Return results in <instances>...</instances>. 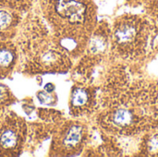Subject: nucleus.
I'll return each instance as SVG.
<instances>
[{
  "label": "nucleus",
  "instance_id": "1",
  "mask_svg": "<svg viewBox=\"0 0 158 157\" xmlns=\"http://www.w3.org/2000/svg\"><path fill=\"white\" fill-rule=\"evenodd\" d=\"M147 37L144 24L136 19H122L114 29L115 46L125 56H137L145 47Z\"/></svg>",
  "mask_w": 158,
  "mask_h": 157
},
{
  "label": "nucleus",
  "instance_id": "7",
  "mask_svg": "<svg viewBox=\"0 0 158 157\" xmlns=\"http://www.w3.org/2000/svg\"><path fill=\"white\" fill-rule=\"evenodd\" d=\"M11 18L6 11H0V29H4L8 26Z\"/></svg>",
  "mask_w": 158,
  "mask_h": 157
},
{
  "label": "nucleus",
  "instance_id": "5",
  "mask_svg": "<svg viewBox=\"0 0 158 157\" xmlns=\"http://www.w3.org/2000/svg\"><path fill=\"white\" fill-rule=\"evenodd\" d=\"M88 102V94L82 89H77L72 95V104L75 106H82Z\"/></svg>",
  "mask_w": 158,
  "mask_h": 157
},
{
  "label": "nucleus",
  "instance_id": "2",
  "mask_svg": "<svg viewBox=\"0 0 158 157\" xmlns=\"http://www.w3.org/2000/svg\"><path fill=\"white\" fill-rule=\"evenodd\" d=\"M140 117L133 108L118 107L115 108L108 115V121L115 127L117 130H137V123H139Z\"/></svg>",
  "mask_w": 158,
  "mask_h": 157
},
{
  "label": "nucleus",
  "instance_id": "9",
  "mask_svg": "<svg viewBox=\"0 0 158 157\" xmlns=\"http://www.w3.org/2000/svg\"><path fill=\"white\" fill-rule=\"evenodd\" d=\"M44 89H45V91H47L48 93H51V92L54 90V87H53V85H52V84L48 83V84H46V86L44 87Z\"/></svg>",
  "mask_w": 158,
  "mask_h": 157
},
{
  "label": "nucleus",
  "instance_id": "6",
  "mask_svg": "<svg viewBox=\"0 0 158 157\" xmlns=\"http://www.w3.org/2000/svg\"><path fill=\"white\" fill-rule=\"evenodd\" d=\"M13 53L11 50L4 48L0 50V68H7L13 61Z\"/></svg>",
  "mask_w": 158,
  "mask_h": 157
},
{
  "label": "nucleus",
  "instance_id": "3",
  "mask_svg": "<svg viewBox=\"0 0 158 157\" xmlns=\"http://www.w3.org/2000/svg\"><path fill=\"white\" fill-rule=\"evenodd\" d=\"M82 139V130L80 126H72L67 132L64 140L63 145L69 149L78 146Z\"/></svg>",
  "mask_w": 158,
  "mask_h": 157
},
{
  "label": "nucleus",
  "instance_id": "8",
  "mask_svg": "<svg viewBox=\"0 0 158 157\" xmlns=\"http://www.w3.org/2000/svg\"><path fill=\"white\" fill-rule=\"evenodd\" d=\"M6 95H7V92H6V88L4 86L0 85V102L4 101L6 99Z\"/></svg>",
  "mask_w": 158,
  "mask_h": 157
},
{
  "label": "nucleus",
  "instance_id": "4",
  "mask_svg": "<svg viewBox=\"0 0 158 157\" xmlns=\"http://www.w3.org/2000/svg\"><path fill=\"white\" fill-rule=\"evenodd\" d=\"M18 143V136L12 130H5L0 134V146L4 149H13Z\"/></svg>",
  "mask_w": 158,
  "mask_h": 157
}]
</instances>
